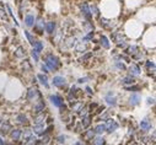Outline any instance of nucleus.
Wrapping results in <instances>:
<instances>
[{
	"mask_svg": "<svg viewBox=\"0 0 156 145\" xmlns=\"http://www.w3.org/2000/svg\"><path fill=\"white\" fill-rule=\"evenodd\" d=\"M21 130H20V129H15V130H14V132L11 133V136H12V139L14 140H19V138H20V135H21Z\"/></svg>",
	"mask_w": 156,
	"mask_h": 145,
	"instance_id": "5",
	"label": "nucleus"
},
{
	"mask_svg": "<svg viewBox=\"0 0 156 145\" xmlns=\"http://www.w3.org/2000/svg\"><path fill=\"white\" fill-rule=\"evenodd\" d=\"M38 78H39V80L44 84V86H46V87H48V84H47V78H46V76H43V75H39Z\"/></svg>",
	"mask_w": 156,
	"mask_h": 145,
	"instance_id": "15",
	"label": "nucleus"
},
{
	"mask_svg": "<svg viewBox=\"0 0 156 145\" xmlns=\"http://www.w3.org/2000/svg\"><path fill=\"white\" fill-rule=\"evenodd\" d=\"M51 101L57 107H62L63 106V100H62V97H59V96H51Z\"/></svg>",
	"mask_w": 156,
	"mask_h": 145,
	"instance_id": "2",
	"label": "nucleus"
},
{
	"mask_svg": "<svg viewBox=\"0 0 156 145\" xmlns=\"http://www.w3.org/2000/svg\"><path fill=\"white\" fill-rule=\"evenodd\" d=\"M105 126H106L107 132L112 133V132H114V130H116V129L118 128V123H117L116 121H113V119H108L107 124H105Z\"/></svg>",
	"mask_w": 156,
	"mask_h": 145,
	"instance_id": "1",
	"label": "nucleus"
},
{
	"mask_svg": "<svg viewBox=\"0 0 156 145\" xmlns=\"http://www.w3.org/2000/svg\"><path fill=\"white\" fill-rule=\"evenodd\" d=\"M54 85H57V86H63L64 85V79L62 78H54Z\"/></svg>",
	"mask_w": 156,
	"mask_h": 145,
	"instance_id": "8",
	"label": "nucleus"
},
{
	"mask_svg": "<svg viewBox=\"0 0 156 145\" xmlns=\"http://www.w3.org/2000/svg\"><path fill=\"white\" fill-rule=\"evenodd\" d=\"M43 108H44V105H43V103H41V105H38V106L35 108V111H36L37 113H39L41 111H43Z\"/></svg>",
	"mask_w": 156,
	"mask_h": 145,
	"instance_id": "16",
	"label": "nucleus"
},
{
	"mask_svg": "<svg viewBox=\"0 0 156 145\" xmlns=\"http://www.w3.org/2000/svg\"><path fill=\"white\" fill-rule=\"evenodd\" d=\"M93 144H95V145H103V144H105L103 138H96V139L93 140Z\"/></svg>",
	"mask_w": 156,
	"mask_h": 145,
	"instance_id": "12",
	"label": "nucleus"
},
{
	"mask_svg": "<svg viewBox=\"0 0 156 145\" xmlns=\"http://www.w3.org/2000/svg\"><path fill=\"white\" fill-rule=\"evenodd\" d=\"M43 119H44V114H39L38 117H36V123L37 124H41L43 122Z\"/></svg>",
	"mask_w": 156,
	"mask_h": 145,
	"instance_id": "14",
	"label": "nucleus"
},
{
	"mask_svg": "<svg viewBox=\"0 0 156 145\" xmlns=\"http://www.w3.org/2000/svg\"><path fill=\"white\" fill-rule=\"evenodd\" d=\"M35 143H36V138L33 135H30L28 139H27V141L25 143V145H35Z\"/></svg>",
	"mask_w": 156,
	"mask_h": 145,
	"instance_id": "9",
	"label": "nucleus"
},
{
	"mask_svg": "<svg viewBox=\"0 0 156 145\" xmlns=\"http://www.w3.org/2000/svg\"><path fill=\"white\" fill-rule=\"evenodd\" d=\"M35 132L37 133V134H44V130H43V124H38V126H36L35 127Z\"/></svg>",
	"mask_w": 156,
	"mask_h": 145,
	"instance_id": "7",
	"label": "nucleus"
},
{
	"mask_svg": "<svg viewBox=\"0 0 156 145\" xmlns=\"http://www.w3.org/2000/svg\"><path fill=\"white\" fill-rule=\"evenodd\" d=\"M37 94L36 90H30V92H28V99H32V97H35V95Z\"/></svg>",
	"mask_w": 156,
	"mask_h": 145,
	"instance_id": "17",
	"label": "nucleus"
},
{
	"mask_svg": "<svg viewBox=\"0 0 156 145\" xmlns=\"http://www.w3.org/2000/svg\"><path fill=\"white\" fill-rule=\"evenodd\" d=\"M90 123H91V121H90V117H84V121H83V126H84V128H87L90 126Z\"/></svg>",
	"mask_w": 156,
	"mask_h": 145,
	"instance_id": "10",
	"label": "nucleus"
},
{
	"mask_svg": "<svg viewBox=\"0 0 156 145\" xmlns=\"http://www.w3.org/2000/svg\"><path fill=\"white\" fill-rule=\"evenodd\" d=\"M64 139H65V136H64V135H63V136H62V135H60V136L58 138V140H59L60 143H63V141H64Z\"/></svg>",
	"mask_w": 156,
	"mask_h": 145,
	"instance_id": "21",
	"label": "nucleus"
},
{
	"mask_svg": "<svg viewBox=\"0 0 156 145\" xmlns=\"http://www.w3.org/2000/svg\"><path fill=\"white\" fill-rule=\"evenodd\" d=\"M105 130H106V126H105V124H98V126L96 127V129H95V132L98 133V134H102Z\"/></svg>",
	"mask_w": 156,
	"mask_h": 145,
	"instance_id": "6",
	"label": "nucleus"
},
{
	"mask_svg": "<svg viewBox=\"0 0 156 145\" xmlns=\"http://www.w3.org/2000/svg\"><path fill=\"white\" fill-rule=\"evenodd\" d=\"M10 128V126H9V124L8 123H5V126H3V128H1V133H6V132H8V130H6V129H9Z\"/></svg>",
	"mask_w": 156,
	"mask_h": 145,
	"instance_id": "18",
	"label": "nucleus"
},
{
	"mask_svg": "<svg viewBox=\"0 0 156 145\" xmlns=\"http://www.w3.org/2000/svg\"><path fill=\"white\" fill-rule=\"evenodd\" d=\"M93 133H95V130H90V132H87L86 133V138H92L93 136Z\"/></svg>",
	"mask_w": 156,
	"mask_h": 145,
	"instance_id": "19",
	"label": "nucleus"
},
{
	"mask_svg": "<svg viewBox=\"0 0 156 145\" xmlns=\"http://www.w3.org/2000/svg\"><path fill=\"white\" fill-rule=\"evenodd\" d=\"M139 101H140V96H139V95H132V97H130V103H132L133 106L138 105Z\"/></svg>",
	"mask_w": 156,
	"mask_h": 145,
	"instance_id": "4",
	"label": "nucleus"
},
{
	"mask_svg": "<svg viewBox=\"0 0 156 145\" xmlns=\"http://www.w3.org/2000/svg\"><path fill=\"white\" fill-rule=\"evenodd\" d=\"M106 101L110 103V105L116 106V99H114V97H110V96H108V97H106Z\"/></svg>",
	"mask_w": 156,
	"mask_h": 145,
	"instance_id": "13",
	"label": "nucleus"
},
{
	"mask_svg": "<svg viewBox=\"0 0 156 145\" xmlns=\"http://www.w3.org/2000/svg\"><path fill=\"white\" fill-rule=\"evenodd\" d=\"M0 145H5V144H4V141H3V139H1V138H0Z\"/></svg>",
	"mask_w": 156,
	"mask_h": 145,
	"instance_id": "22",
	"label": "nucleus"
},
{
	"mask_svg": "<svg viewBox=\"0 0 156 145\" xmlns=\"http://www.w3.org/2000/svg\"><path fill=\"white\" fill-rule=\"evenodd\" d=\"M80 116H81V117H85V116H86V109H81Z\"/></svg>",
	"mask_w": 156,
	"mask_h": 145,
	"instance_id": "20",
	"label": "nucleus"
},
{
	"mask_svg": "<svg viewBox=\"0 0 156 145\" xmlns=\"http://www.w3.org/2000/svg\"><path fill=\"white\" fill-rule=\"evenodd\" d=\"M140 127H141V129H143V130H149V129L151 128V122L149 121V119H144V121H141Z\"/></svg>",
	"mask_w": 156,
	"mask_h": 145,
	"instance_id": "3",
	"label": "nucleus"
},
{
	"mask_svg": "<svg viewBox=\"0 0 156 145\" xmlns=\"http://www.w3.org/2000/svg\"><path fill=\"white\" fill-rule=\"evenodd\" d=\"M17 121H19V123H25V124H27V118H26V116H24V114H20L17 117Z\"/></svg>",
	"mask_w": 156,
	"mask_h": 145,
	"instance_id": "11",
	"label": "nucleus"
}]
</instances>
